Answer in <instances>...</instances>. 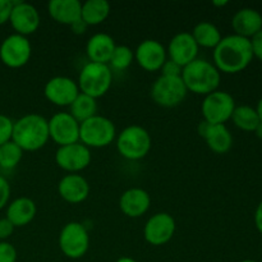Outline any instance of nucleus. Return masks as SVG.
<instances>
[{
    "mask_svg": "<svg viewBox=\"0 0 262 262\" xmlns=\"http://www.w3.org/2000/svg\"><path fill=\"white\" fill-rule=\"evenodd\" d=\"M212 58L220 73L234 74L245 71L253 59L250 38L235 33L225 36L214 49Z\"/></svg>",
    "mask_w": 262,
    "mask_h": 262,
    "instance_id": "1",
    "label": "nucleus"
},
{
    "mask_svg": "<svg viewBox=\"0 0 262 262\" xmlns=\"http://www.w3.org/2000/svg\"><path fill=\"white\" fill-rule=\"evenodd\" d=\"M49 122L43 115L30 113L15 120L12 141L23 151H37L48 143Z\"/></svg>",
    "mask_w": 262,
    "mask_h": 262,
    "instance_id": "2",
    "label": "nucleus"
},
{
    "mask_svg": "<svg viewBox=\"0 0 262 262\" xmlns=\"http://www.w3.org/2000/svg\"><path fill=\"white\" fill-rule=\"evenodd\" d=\"M181 77L188 91L206 96L216 91L222 79V73L212 61L197 58L188 66L183 67Z\"/></svg>",
    "mask_w": 262,
    "mask_h": 262,
    "instance_id": "3",
    "label": "nucleus"
},
{
    "mask_svg": "<svg viewBox=\"0 0 262 262\" xmlns=\"http://www.w3.org/2000/svg\"><path fill=\"white\" fill-rule=\"evenodd\" d=\"M117 137V128L112 119L104 115H94L79 123V142L89 148L109 146Z\"/></svg>",
    "mask_w": 262,
    "mask_h": 262,
    "instance_id": "4",
    "label": "nucleus"
},
{
    "mask_svg": "<svg viewBox=\"0 0 262 262\" xmlns=\"http://www.w3.org/2000/svg\"><path fill=\"white\" fill-rule=\"evenodd\" d=\"M152 140L146 128L132 124L125 127L117 137V148L123 158L128 160H141L151 150Z\"/></svg>",
    "mask_w": 262,
    "mask_h": 262,
    "instance_id": "5",
    "label": "nucleus"
},
{
    "mask_svg": "<svg viewBox=\"0 0 262 262\" xmlns=\"http://www.w3.org/2000/svg\"><path fill=\"white\" fill-rule=\"evenodd\" d=\"M112 82L113 73L107 64L89 61L79 72L77 83H78L79 92L89 95L94 99H99L109 91Z\"/></svg>",
    "mask_w": 262,
    "mask_h": 262,
    "instance_id": "6",
    "label": "nucleus"
},
{
    "mask_svg": "<svg viewBox=\"0 0 262 262\" xmlns=\"http://www.w3.org/2000/svg\"><path fill=\"white\" fill-rule=\"evenodd\" d=\"M187 94L188 90L182 77H158L150 90L151 99L163 107L178 106L186 100Z\"/></svg>",
    "mask_w": 262,
    "mask_h": 262,
    "instance_id": "7",
    "label": "nucleus"
},
{
    "mask_svg": "<svg viewBox=\"0 0 262 262\" xmlns=\"http://www.w3.org/2000/svg\"><path fill=\"white\" fill-rule=\"evenodd\" d=\"M59 248L72 260L83 257L90 248V235L86 227L79 222H69L59 233Z\"/></svg>",
    "mask_w": 262,
    "mask_h": 262,
    "instance_id": "8",
    "label": "nucleus"
},
{
    "mask_svg": "<svg viewBox=\"0 0 262 262\" xmlns=\"http://www.w3.org/2000/svg\"><path fill=\"white\" fill-rule=\"evenodd\" d=\"M234 97L227 91H216L206 95L201 104L204 120L211 124H225L235 109Z\"/></svg>",
    "mask_w": 262,
    "mask_h": 262,
    "instance_id": "9",
    "label": "nucleus"
},
{
    "mask_svg": "<svg viewBox=\"0 0 262 262\" xmlns=\"http://www.w3.org/2000/svg\"><path fill=\"white\" fill-rule=\"evenodd\" d=\"M32 46L26 36L12 33L0 45V60L9 68H20L30 61Z\"/></svg>",
    "mask_w": 262,
    "mask_h": 262,
    "instance_id": "10",
    "label": "nucleus"
},
{
    "mask_svg": "<svg viewBox=\"0 0 262 262\" xmlns=\"http://www.w3.org/2000/svg\"><path fill=\"white\" fill-rule=\"evenodd\" d=\"M91 150L83 143L78 142L71 145L59 146L55 151V163L68 173H79L91 163Z\"/></svg>",
    "mask_w": 262,
    "mask_h": 262,
    "instance_id": "11",
    "label": "nucleus"
},
{
    "mask_svg": "<svg viewBox=\"0 0 262 262\" xmlns=\"http://www.w3.org/2000/svg\"><path fill=\"white\" fill-rule=\"evenodd\" d=\"M49 122V136L59 146L79 141V123L68 112L55 113Z\"/></svg>",
    "mask_w": 262,
    "mask_h": 262,
    "instance_id": "12",
    "label": "nucleus"
},
{
    "mask_svg": "<svg viewBox=\"0 0 262 262\" xmlns=\"http://www.w3.org/2000/svg\"><path fill=\"white\" fill-rule=\"evenodd\" d=\"M176 220L168 212H156L148 217L143 228L146 242L152 246L166 245L176 233Z\"/></svg>",
    "mask_w": 262,
    "mask_h": 262,
    "instance_id": "13",
    "label": "nucleus"
},
{
    "mask_svg": "<svg viewBox=\"0 0 262 262\" xmlns=\"http://www.w3.org/2000/svg\"><path fill=\"white\" fill-rule=\"evenodd\" d=\"M79 94L78 83L66 76H55L43 87V95L56 106H69Z\"/></svg>",
    "mask_w": 262,
    "mask_h": 262,
    "instance_id": "14",
    "label": "nucleus"
},
{
    "mask_svg": "<svg viewBox=\"0 0 262 262\" xmlns=\"http://www.w3.org/2000/svg\"><path fill=\"white\" fill-rule=\"evenodd\" d=\"M9 22L15 33L27 37L40 27V13L35 5L26 2H13Z\"/></svg>",
    "mask_w": 262,
    "mask_h": 262,
    "instance_id": "15",
    "label": "nucleus"
},
{
    "mask_svg": "<svg viewBox=\"0 0 262 262\" xmlns=\"http://www.w3.org/2000/svg\"><path fill=\"white\" fill-rule=\"evenodd\" d=\"M135 59L138 66L147 72L160 71L168 59L166 48L158 40L146 38L141 41L135 50Z\"/></svg>",
    "mask_w": 262,
    "mask_h": 262,
    "instance_id": "16",
    "label": "nucleus"
},
{
    "mask_svg": "<svg viewBox=\"0 0 262 262\" xmlns=\"http://www.w3.org/2000/svg\"><path fill=\"white\" fill-rule=\"evenodd\" d=\"M199 49L200 46L194 41L192 33L182 31L170 38L166 53H168L170 60L176 61L183 68L196 60L197 55H199Z\"/></svg>",
    "mask_w": 262,
    "mask_h": 262,
    "instance_id": "17",
    "label": "nucleus"
},
{
    "mask_svg": "<svg viewBox=\"0 0 262 262\" xmlns=\"http://www.w3.org/2000/svg\"><path fill=\"white\" fill-rule=\"evenodd\" d=\"M58 192L64 201L69 204H81L90 194V183L78 173H68L59 181Z\"/></svg>",
    "mask_w": 262,
    "mask_h": 262,
    "instance_id": "18",
    "label": "nucleus"
},
{
    "mask_svg": "<svg viewBox=\"0 0 262 262\" xmlns=\"http://www.w3.org/2000/svg\"><path fill=\"white\" fill-rule=\"evenodd\" d=\"M151 205V197L146 189L140 187L128 188L123 192L119 199V209L125 216L140 217L148 211Z\"/></svg>",
    "mask_w": 262,
    "mask_h": 262,
    "instance_id": "19",
    "label": "nucleus"
},
{
    "mask_svg": "<svg viewBox=\"0 0 262 262\" xmlns=\"http://www.w3.org/2000/svg\"><path fill=\"white\" fill-rule=\"evenodd\" d=\"M234 33L242 37L251 38L262 30V15L253 8H242L237 10L232 18Z\"/></svg>",
    "mask_w": 262,
    "mask_h": 262,
    "instance_id": "20",
    "label": "nucleus"
},
{
    "mask_svg": "<svg viewBox=\"0 0 262 262\" xmlns=\"http://www.w3.org/2000/svg\"><path fill=\"white\" fill-rule=\"evenodd\" d=\"M117 46L114 38L104 32H97L89 38L86 43V54L90 61L109 66L114 49Z\"/></svg>",
    "mask_w": 262,
    "mask_h": 262,
    "instance_id": "21",
    "label": "nucleus"
},
{
    "mask_svg": "<svg viewBox=\"0 0 262 262\" xmlns=\"http://www.w3.org/2000/svg\"><path fill=\"white\" fill-rule=\"evenodd\" d=\"M48 10L54 20L72 26L81 19L82 3L79 0H51L48 4Z\"/></svg>",
    "mask_w": 262,
    "mask_h": 262,
    "instance_id": "22",
    "label": "nucleus"
},
{
    "mask_svg": "<svg viewBox=\"0 0 262 262\" xmlns=\"http://www.w3.org/2000/svg\"><path fill=\"white\" fill-rule=\"evenodd\" d=\"M36 212H37V206L33 200L28 199V197H18L8 205L5 217L14 227L19 228L30 224L35 219Z\"/></svg>",
    "mask_w": 262,
    "mask_h": 262,
    "instance_id": "23",
    "label": "nucleus"
},
{
    "mask_svg": "<svg viewBox=\"0 0 262 262\" xmlns=\"http://www.w3.org/2000/svg\"><path fill=\"white\" fill-rule=\"evenodd\" d=\"M205 141L215 154H227L233 146V136L225 124H211Z\"/></svg>",
    "mask_w": 262,
    "mask_h": 262,
    "instance_id": "24",
    "label": "nucleus"
},
{
    "mask_svg": "<svg viewBox=\"0 0 262 262\" xmlns=\"http://www.w3.org/2000/svg\"><path fill=\"white\" fill-rule=\"evenodd\" d=\"M192 36L200 48L215 49L222 41L223 36L216 25L210 20H201L192 30Z\"/></svg>",
    "mask_w": 262,
    "mask_h": 262,
    "instance_id": "25",
    "label": "nucleus"
},
{
    "mask_svg": "<svg viewBox=\"0 0 262 262\" xmlns=\"http://www.w3.org/2000/svg\"><path fill=\"white\" fill-rule=\"evenodd\" d=\"M109 2L106 0H87L82 3L81 19L87 26H96L104 22L110 14Z\"/></svg>",
    "mask_w": 262,
    "mask_h": 262,
    "instance_id": "26",
    "label": "nucleus"
},
{
    "mask_svg": "<svg viewBox=\"0 0 262 262\" xmlns=\"http://www.w3.org/2000/svg\"><path fill=\"white\" fill-rule=\"evenodd\" d=\"M69 114L78 123L84 122L97 114V101L94 97L79 92L74 101L69 105Z\"/></svg>",
    "mask_w": 262,
    "mask_h": 262,
    "instance_id": "27",
    "label": "nucleus"
},
{
    "mask_svg": "<svg viewBox=\"0 0 262 262\" xmlns=\"http://www.w3.org/2000/svg\"><path fill=\"white\" fill-rule=\"evenodd\" d=\"M230 119L234 123L235 127L246 130V132H255V129L261 122L255 107L248 106V105L235 106Z\"/></svg>",
    "mask_w": 262,
    "mask_h": 262,
    "instance_id": "28",
    "label": "nucleus"
},
{
    "mask_svg": "<svg viewBox=\"0 0 262 262\" xmlns=\"http://www.w3.org/2000/svg\"><path fill=\"white\" fill-rule=\"evenodd\" d=\"M23 158V150L13 141L0 146V168L5 170H12Z\"/></svg>",
    "mask_w": 262,
    "mask_h": 262,
    "instance_id": "29",
    "label": "nucleus"
},
{
    "mask_svg": "<svg viewBox=\"0 0 262 262\" xmlns=\"http://www.w3.org/2000/svg\"><path fill=\"white\" fill-rule=\"evenodd\" d=\"M135 60V51L127 45H117L114 49L112 58H110L109 67L117 71H125Z\"/></svg>",
    "mask_w": 262,
    "mask_h": 262,
    "instance_id": "30",
    "label": "nucleus"
},
{
    "mask_svg": "<svg viewBox=\"0 0 262 262\" xmlns=\"http://www.w3.org/2000/svg\"><path fill=\"white\" fill-rule=\"evenodd\" d=\"M14 122L8 115L0 114V146L12 141Z\"/></svg>",
    "mask_w": 262,
    "mask_h": 262,
    "instance_id": "31",
    "label": "nucleus"
},
{
    "mask_svg": "<svg viewBox=\"0 0 262 262\" xmlns=\"http://www.w3.org/2000/svg\"><path fill=\"white\" fill-rule=\"evenodd\" d=\"M18 253L12 243L3 241L0 242V262H17Z\"/></svg>",
    "mask_w": 262,
    "mask_h": 262,
    "instance_id": "32",
    "label": "nucleus"
},
{
    "mask_svg": "<svg viewBox=\"0 0 262 262\" xmlns=\"http://www.w3.org/2000/svg\"><path fill=\"white\" fill-rule=\"evenodd\" d=\"M160 71H161V76L181 77L183 68H182L179 64H177L176 61L170 60V59H166V61L163 64Z\"/></svg>",
    "mask_w": 262,
    "mask_h": 262,
    "instance_id": "33",
    "label": "nucleus"
},
{
    "mask_svg": "<svg viewBox=\"0 0 262 262\" xmlns=\"http://www.w3.org/2000/svg\"><path fill=\"white\" fill-rule=\"evenodd\" d=\"M10 197V186L7 179L0 176V210L8 205Z\"/></svg>",
    "mask_w": 262,
    "mask_h": 262,
    "instance_id": "34",
    "label": "nucleus"
},
{
    "mask_svg": "<svg viewBox=\"0 0 262 262\" xmlns=\"http://www.w3.org/2000/svg\"><path fill=\"white\" fill-rule=\"evenodd\" d=\"M251 41V48H252L253 58L260 59L262 61V30L258 31L253 37L250 38Z\"/></svg>",
    "mask_w": 262,
    "mask_h": 262,
    "instance_id": "35",
    "label": "nucleus"
},
{
    "mask_svg": "<svg viewBox=\"0 0 262 262\" xmlns=\"http://www.w3.org/2000/svg\"><path fill=\"white\" fill-rule=\"evenodd\" d=\"M12 8H13L12 0H0V26L9 22Z\"/></svg>",
    "mask_w": 262,
    "mask_h": 262,
    "instance_id": "36",
    "label": "nucleus"
},
{
    "mask_svg": "<svg viewBox=\"0 0 262 262\" xmlns=\"http://www.w3.org/2000/svg\"><path fill=\"white\" fill-rule=\"evenodd\" d=\"M14 225L7 217L0 219V242L8 239L13 234V232H14Z\"/></svg>",
    "mask_w": 262,
    "mask_h": 262,
    "instance_id": "37",
    "label": "nucleus"
},
{
    "mask_svg": "<svg viewBox=\"0 0 262 262\" xmlns=\"http://www.w3.org/2000/svg\"><path fill=\"white\" fill-rule=\"evenodd\" d=\"M87 27H89V26H87L86 23H84L83 20H82V19L77 20V22H74L73 25L71 26L72 31H73L74 33H77V35H82V33L86 32Z\"/></svg>",
    "mask_w": 262,
    "mask_h": 262,
    "instance_id": "38",
    "label": "nucleus"
},
{
    "mask_svg": "<svg viewBox=\"0 0 262 262\" xmlns=\"http://www.w3.org/2000/svg\"><path fill=\"white\" fill-rule=\"evenodd\" d=\"M255 225L257 230L262 233V201L257 205L255 211Z\"/></svg>",
    "mask_w": 262,
    "mask_h": 262,
    "instance_id": "39",
    "label": "nucleus"
},
{
    "mask_svg": "<svg viewBox=\"0 0 262 262\" xmlns=\"http://www.w3.org/2000/svg\"><path fill=\"white\" fill-rule=\"evenodd\" d=\"M228 4H229L228 0H214V2H212V5H214V7H225V5Z\"/></svg>",
    "mask_w": 262,
    "mask_h": 262,
    "instance_id": "40",
    "label": "nucleus"
},
{
    "mask_svg": "<svg viewBox=\"0 0 262 262\" xmlns=\"http://www.w3.org/2000/svg\"><path fill=\"white\" fill-rule=\"evenodd\" d=\"M256 109V112H257V114H258V118H260V120L262 122V97L260 100H258V102H257V106L255 107Z\"/></svg>",
    "mask_w": 262,
    "mask_h": 262,
    "instance_id": "41",
    "label": "nucleus"
},
{
    "mask_svg": "<svg viewBox=\"0 0 262 262\" xmlns=\"http://www.w3.org/2000/svg\"><path fill=\"white\" fill-rule=\"evenodd\" d=\"M115 262H138V261H136L135 258H132V257H128V256H123V257L118 258Z\"/></svg>",
    "mask_w": 262,
    "mask_h": 262,
    "instance_id": "42",
    "label": "nucleus"
},
{
    "mask_svg": "<svg viewBox=\"0 0 262 262\" xmlns=\"http://www.w3.org/2000/svg\"><path fill=\"white\" fill-rule=\"evenodd\" d=\"M255 135L257 136L258 138H262V122H260V124H258L257 128L255 129Z\"/></svg>",
    "mask_w": 262,
    "mask_h": 262,
    "instance_id": "43",
    "label": "nucleus"
},
{
    "mask_svg": "<svg viewBox=\"0 0 262 262\" xmlns=\"http://www.w3.org/2000/svg\"><path fill=\"white\" fill-rule=\"evenodd\" d=\"M241 262H257V261H255V260H243V261H241Z\"/></svg>",
    "mask_w": 262,
    "mask_h": 262,
    "instance_id": "44",
    "label": "nucleus"
}]
</instances>
